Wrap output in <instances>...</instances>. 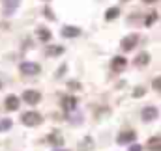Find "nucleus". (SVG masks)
I'll return each instance as SVG.
<instances>
[{
    "mask_svg": "<svg viewBox=\"0 0 161 151\" xmlns=\"http://www.w3.org/2000/svg\"><path fill=\"white\" fill-rule=\"evenodd\" d=\"M0 88H2V82H0Z\"/></svg>",
    "mask_w": 161,
    "mask_h": 151,
    "instance_id": "25",
    "label": "nucleus"
},
{
    "mask_svg": "<svg viewBox=\"0 0 161 151\" xmlns=\"http://www.w3.org/2000/svg\"><path fill=\"white\" fill-rule=\"evenodd\" d=\"M19 4H21V0H4V15H13L15 13V9L19 8Z\"/></svg>",
    "mask_w": 161,
    "mask_h": 151,
    "instance_id": "5",
    "label": "nucleus"
},
{
    "mask_svg": "<svg viewBox=\"0 0 161 151\" xmlns=\"http://www.w3.org/2000/svg\"><path fill=\"white\" fill-rule=\"evenodd\" d=\"M8 129H11V119H8V117L0 119V133H4V131H8Z\"/></svg>",
    "mask_w": 161,
    "mask_h": 151,
    "instance_id": "18",
    "label": "nucleus"
},
{
    "mask_svg": "<svg viewBox=\"0 0 161 151\" xmlns=\"http://www.w3.org/2000/svg\"><path fill=\"white\" fill-rule=\"evenodd\" d=\"M152 86H154L156 90H161V76H158V78H154V82H152Z\"/></svg>",
    "mask_w": 161,
    "mask_h": 151,
    "instance_id": "22",
    "label": "nucleus"
},
{
    "mask_svg": "<svg viewBox=\"0 0 161 151\" xmlns=\"http://www.w3.org/2000/svg\"><path fill=\"white\" fill-rule=\"evenodd\" d=\"M21 119H23V123L28 125V127H36V125H40L41 121H43V117H41L38 112H25Z\"/></svg>",
    "mask_w": 161,
    "mask_h": 151,
    "instance_id": "1",
    "label": "nucleus"
},
{
    "mask_svg": "<svg viewBox=\"0 0 161 151\" xmlns=\"http://www.w3.org/2000/svg\"><path fill=\"white\" fill-rule=\"evenodd\" d=\"M156 19H158V15H156V13H150V15H148V19H146V26H150Z\"/></svg>",
    "mask_w": 161,
    "mask_h": 151,
    "instance_id": "21",
    "label": "nucleus"
},
{
    "mask_svg": "<svg viewBox=\"0 0 161 151\" xmlns=\"http://www.w3.org/2000/svg\"><path fill=\"white\" fill-rule=\"evenodd\" d=\"M38 38H40L41 41H49V39H51V32H49L47 28H40V30H38Z\"/></svg>",
    "mask_w": 161,
    "mask_h": 151,
    "instance_id": "16",
    "label": "nucleus"
},
{
    "mask_svg": "<svg viewBox=\"0 0 161 151\" xmlns=\"http://www.w3.org/2000/svg\"><path fill=\"white\" fill-rule=\"evenodd\" d=\"M62 36L64 38H77V36H80V28H77V26H64L62 28Z\"/></svg>",
    "mask_w": 161,
    "mask_h": 151,
    "instance_id": "9",
    "label": "nucleus"
},
{
    "mask_svg": "<svg viewBox=\"0 0 161 151\" xmlns=\"http://www.w3.org/2000/svg\"><path fill=\"white\" fill-rule=\"evenodd\" d=\"M135 136H137V134H135L133 131H125V133H120V134H118L116 142L122 144V146H124V144H131V142L135 140Z\"/></svg>",
    "mask_w": 161,
    "mask_h": 151,
    "instance_id": "6",
    "label": "nucleus"
},
{
    "mask_svg": "<svg viewBox=\"0 0 161 151\" xmlns=\"http://www.w3.org/2000/svg\"><path fill=\"white\" fill-rule=\"evenodd\" d=\"M129 151H142V146H139V144H133V146L129 148Z\"/></svg>",
    "mask_w": 161,
    "mask_h": 151,
    "instance_id": "23",
    "label": "nucleus"
},
{
    "mask_svg": "<svg viewBox=\"0 0 161 151\" xmlns=\"http://www.w3.org/2000/svg\"><path fill=\"white\" fill-rule=\"evenodd\" d=\"M137 43H139V36L137 34H129V36H125L122 39L120 47H122V50H131V49H135Z\"/></svg>",
    "mask_w": 161,
    "mask_h": 151,
    "instance_id": "3",
    "label": "nucleus"
},
{
    "mask_svg": "<svg viewBox=\"0 0 161 151\" xmlns=\"http://www.w3.org/2000/svg\"><path fill=\"white\" fill-rule=\"evenodd\" d=\"M49 142H53L56 148H60V144H62V138H60L58 134H53V136H49Z\"/></svg>",
    "mask_w": 161,
    "mask_h": 151,
    "instance_id": "19",
    "label": "nucleus"
},
{
    "mask_svg": "<svg viewBox=\"0 0 161 151\" xmlns=\"http://www.w3.org/2000/svg\"><path fill=\"white\" fill-rule=\"evenodd\" d=\"M40 71L41 67L34 62H23L21 64V73H25V75H38Z\"/></svg>",
    "mask_w": 161,
    "mask_h": 151,
    "instance_id": "4",
    "label": "nucleus"
},
{
    "mask_svg": "<svg viewBox=\"0 0 161 151\" xmlns=\"http://www.w3.org/2000/svg\"><path fill=\"white\" fill-rule=\"evenodd\" d=\"M150 151H161V136H154L148 140V146H146Z\"/></svg>",
    "mask_w": 161,
    "mask_h": 151,
    "instance_id": "12",
    "label": "nucleus"
},
{
    "mask_svg": "<svg viewBox=\"0 0 161 151\" xmlns=\"http://www.w3.org/2000/svg\"><path fill=\"white\" fill-rule=\"evenodd\" d=\"M125 64H127V60H125L124 56H114L113 62H111V67L118 73V71H122V69H125Z\"/></svg>",
    "mask_w": 161,
    "mask_h": 151,
    "instance_id": "7",
    "label": "nucleus"
},
{
    "mask_svg": "<svg viewBox=\"0 0 161 151\" xmlns=\"http://www.w3.org/2000/svg\"><path fill=\"white\" fill-rule=\"evenodd\" d=\"M62 52H64V49L58 47V45H56V47H49V50H47L49 56H58V54H62Z\"/></svg>",
    "mask_w": 161,
    "mask_h": 151,
    "instance_id": "17",
    "label": "nucleus"
},
{
    "mask_svg": "<svg viewBox=\"0 0 161 151\" xmlns=\"http://www.w3.org/2000/svg\"><path fill=\"white\" fill-rule=\"evenodd\" d=\"M4 105H6V110H17L19 108V99L15 95H8L6 101H4Z\"/></svg>",
    "mask_w": 161,
    "mask_h": 151,
    "instance_id": "10",
    "label": "nucleus"
},
{
    "mask_svg": "<svg viewBox=\"0 0 161 151\" xmlns=\"http://www.w3.org/2000/svg\"><path fill=\"white\" fill-rule=\"evenodd\" d=\"M148 62H150V54H148V52H141V54L135 58V65H139V67H141V65H146Z\"/></svg>",
    "mask_w": 161,
    "mask_h": 151,
    "instance_id": "14",
    "label": "nucleus"
},
{
    "mask_svg": "<svg viewBox=\"0 0 161 151\" xmlns=\"http://www.w3.org/2000/svg\"><path fill=\"white\" fill-rule=\"evenodd\" d=\"M158 117V108L156 107H146V108H142V119L144 121H152V119H156Z\"/></svg>",
    "mask_w": 161,
    "mask_h": 151,
    "instance_id": "8",
    "label": "nucleus"
},
{
    "mask_svg": "<svg viewBox=\"0 0 161 151\" xmlns=\"http://www.w3.org/2000/svg\"><path fill=\"white\" fill-rule=\"evenodd\" d=\"M144 2H146V4H152V2H156V0H144Z\"/></svg>",
    "mask_w": 161,
    "mask_h": 151,
    "instance_id": "24",
    "label": "nucleus"
},
{
    "mask_svg": "<svg viewBox=\"0 0 161 151\" xmlns=\"http://www.w3.org/2000/svg\"><path fill=\"white\" fill-rule=\"evenodd\" d=\"M118 15H120V9H118V8H111V9L105 11V19H107V21H113V19H116Z\"/></svg>",
    "mask_w": 161,
    "mask_h": 151,
    "instance_id": "15",
    "label": "nucleus"
},
{
    "mask_svg": "<svg viewBox=\"0 0 161 151\" xmlns=\"http://www.w3.org/2000/svg\"><path fill=\"white\" fill-rule=\"evenodd\" d=\"M23 99H25V103H28V105H38L41 101V93L36 91V90H26V91L23 93Z\"/></svg>",
    "mask_w": 161,
    "mask_h": 151,
    "instance_id": "2",
    "label": "nucleus"
},
{
    "mask_svg": "<svg viewBox=\"0 0 161 151\" xmlns=\"http://www.w3.org/2000/svg\"><path fill=\"white\" fill-rule=\"evenodd\" d=\"M94 149V140L90 136H84L79 144V151H92Z\"/></svg>",
    "mask_w": 161,
    "mask_h": 151,
    "instance_id": "11",
    "label": "nucleus"
},
{
    "mask_svg": "<svg viewBox=\"0 0 161 151\" xmlns=\"http://www.w3.org/2000/svg\"><path fill=\"white\" fill-rule=\"evenodd\" d=\"M62 107H64L66 110H73V108L77 107V99H75V97H64V99H62Z\"/></svg>",
    "mask_w": 161,
    "mask_h": 151,
    "instance_id": "13",
    "label": "nucleus"
},
{
    "mask_svg": "<svg viewBox=\"0 0 161 151\" xmlns=\"http://www.w3.org/2000/svg\"><path fill=\"white\" fill-rule=\"evenodd\" d=\"M144 93H146V90H144L142 86H141V88H135V90H133V97H142Z\"/></svg>",
    "mask_w": 161,
    "mask_h": 151,
    "instance_id": "20",
    "label": "nucleus"
}]
</instances>
